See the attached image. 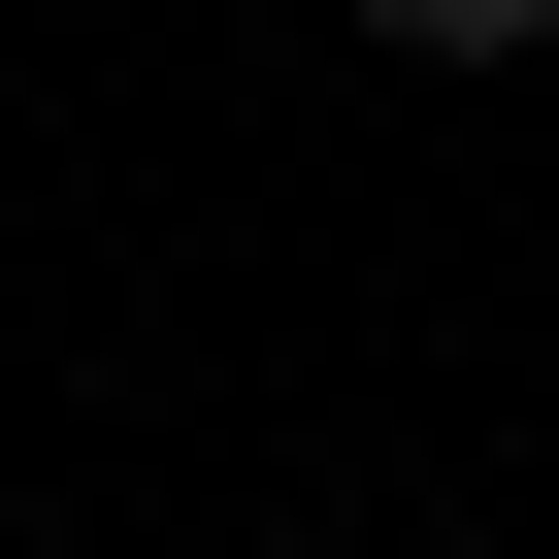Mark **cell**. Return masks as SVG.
I'll return each mask as SVG.
<instances>
[{
	"mask_svg": "<svg viewBox=\"0 0 559 559\" xmlns=\"http://www.w3.org/2000/svg\"><path fill=\"white\" fill-rule=\"evenodd\" d=\"M395 67H559V0H362Z\"/></svg>",
	"mask_w": 559,
	"mask_h": 559,
	"instance_id": "1",
	"label": "cell"
}]
</instances>
